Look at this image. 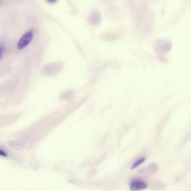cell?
Masks as SVG:
<instances>
[{"label":"cell","instance_id":"3","mask_svg":"<svg viewBox=\"0 0 191 191\" xmlns=\"http://www.w3.org/2000/svg\"><path fill=\"white\" fill-rule=\"evenodd\" d=\"M9 145L12 148L16 149H21L24 147V144L21 141L17 140H11L9 141Z\"/></svg>","mask_w":191,"mask_h":191},{"label":"cell","instance_id":"4","mask_svg":"<svg viewBox=\"0 0 191 191\" xmlns=\"http://www.w3.org/2000/svg\"><path fill=\"white\" fill-rule=\"evenodd\" d=\"M74 94V93L72 91H69L62 93L61 95V97L62 99H68L72 97Z\"/></svg>","mask_w":191,"mask_h":191},{"label":"cell","instance_id":"7","mask_svg":"<svg viewBox=\"0 0 191 191\" xmlns=\"http://www.w3.org/2000/svg\"><path fill=\"white\" fill-rule=\"evenodd\" d=\"M57 1L56 0H49L48 1V2H49L50 3H54L56 2Z\"/></svg>","mask_w":191,"mask_h":191},{"label":"cell","instance_id":"5","mask_svg":"<svg viewBox=\"0 0 191 191\" xmlns=\"http://www.w3.org/2000/svg\"><path fill=\"white\" fill-rule=\"evenodd\" d=\"M145 158H140L138 160L134 163L132 164V167H131L132 169H134L136 168L139 166L140 165L142 164V163L145 161Z\"/></svg>","mask_w":191,"mask_h":191},{"label":"cell","instance_id":"2","mask_svg":"<svg viewBox=\"0 0 191 191\" xmlns=\"http://www.w3.org/2000/svg\"><path fill=\"white\" fill-rule=\"evenodd\" d=\"M147 186V184L142 181L136 180L131 183L130 188L132 191H137L145 189Z\"/></svg>","mask_w":191,"mask_h":191},{"label":"cell","instance_id":"1","mask_svg":"<svg viewBox=\"0 0 191 191\" xmlns=\"http://www.w3.org/2000/svg\"><path fill=\"white\" fill-rule=\"evenodd\" d=\"M34 32L32 29H30L26 32L18 41L17 47L19 49L25 48L30 43L33 37Z\"/></svg>","mask_w":191,"mask_h":191},{"label":"cell","instance_id":"6","mask_svg":"<svg viewBox=\"0 0 191 191\" xmlns=\"http://www.w3.org/2000/svg\"><path fill=\"white\" fill-rule=\"evenodd\" d=\"M0 51H1V52H0V54H1V59L2 57V54L4 53V52L5 51V48L4 47V46L1 45V49H0Z\"/></svg>","mask_w":191,"mask_h":191}]
</instances>
